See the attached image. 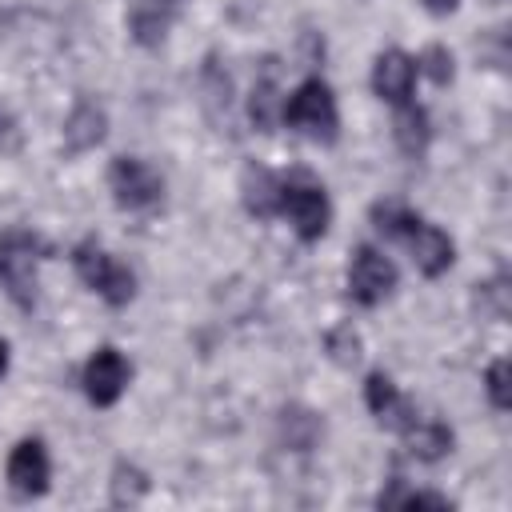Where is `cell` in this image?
Returning <instances> with one entry per match:
<instances>
[{"label":"cell","instance_id":"obj_1","mask_svg":"<svg viewBox=\"0 0 512 512\" xmlns=\"http://www.w3.org/2000/svg\"><path fill=\"white\" fill-rule=\"evenodd\" d=\"M280 120L288 128H296L300 136L316 140V144H332L336 128H340V112H336V96L324 80H304L284 104H280Z\"/></svg>","mask_w":512,"mask_h":512},{"label":"cell","instance_id":"obj_2","mask_svg":"<svg viewBox=\"0 0 512 512\" xmlns=\"http://www.w3.org/2000/svg\"><path fill=\"white\" fill-rule=\"evenodd\" d=\"M48 256V244L28 228H8L0 236V284L20 308L36 300V264Z\"/></svg>","mask_w":512,"mask_h":512},{"label":"cell","instance_id":"obj_3","mask_svg":"<svg viewBox=\"0 0 512 512\" xmlns=\"http://www.w3.org/2000/svg\"><path fill=\"white\" fill-rule=\"evenodd\" d=\"M276 212L288 216V224L296 228L300 240H320L328 232V220H332L328 192L316 180H308V176L280 180V204H276Z\"/></svg>","mask_w":512,"mask_h":512},{"label":"cell","instance_id":"obj_4","mask_svg":"<svg viewBox=\"0 0 512 512\" xmlns=\"http://www.w3.org/2000/svg\"><path fill=\"white\" fill-rule=\"evenodd\" d=\"M72 264H76V276L96 292V296H104L112 308H120V304H128L132 296H136V276L112 256V252H104L100 244H80L76 252H72Z\"/></svg>","mask_w":512,"mask_h":512},{"label":"cell","instance_id":"obj_5","mask_svg":"<svg viewBox=\"0 0 512 512\" xmlns=\"http://www.w3.org/2000/svg\"><path fill=\"white\" fill-rule=\"evenodd\" d=\"M108 188H112V200L128 212H140V208H152L164 192V180L156 176V168L148 160H136V156H116L112 168H108Z\"/></svg>","mask_w":512,"mask_h":512},{"label":"cell","instance_id":"obj_6","mask_svg":"<svg viewBox=\"0 0 512 512\" xmlns=\"http://www.w3.org/2000/svg\"><path fill=\"white\" fill-rule=\"evenodd\" d=\"M392 288H396V264L380 248H372V244L356 248L352 264H348V292H352V300L364 304V308H376V304H384L392 296Z\"/></svg>","mask_w":512,"mask_h":512},{"label":"cell","instance_id":"obj_7","mask_svg":"<svg viewBox=\"0 0 512 512\" xmlns=\"http://www.w3.org/2000/svg\"><path fill=\"white\" fill-rule=\"evenodd\" d=\"M128 376H132V368L116 348H96L92 360L84 364V392H88V400L96 408H108V404H116L124 396Z\"/></svg>","mask_w":512,"mask_h":512},{"label":"cell","instance_id":"obj_8","mask_svg":"<svg viewBox=\"0 0 512 512\" xmlns=\"http://www.w3.org/2000/svg\"><path fill=\"white\" fill-rule=\"evenodd\" d=\"M416 72H420V64L408 56V52H400V48H388V52H380L376 56V64H372V88H376V96L380 100H388V104H408L412 100V88H416Z\"/></svg>","mask_w":512,"mask_h":512},{"label":"cell","instance_id":"obj_9","mask_svg":"<svg viewBox=\"0 0 512 512\" xmlns=\"http://www.w3.org/2000/svg\"><path fill=\"white\" fill-rule=\"evenodd\" d=\"M400 240L408 244L412 260H416V268H420L424 276H440V272H448V268H452L456 248H452L448 232H440L436 224H428V220H420V216H416V224H412Z\"/></svg>","mask_w":512,"mask_h":512},{"label":"cell","instance_id":"obj_10","mask_svg":"<svg viewBox=\"0 0 512 512\" xmlns=\"http://www.w3.org/2000/svg\"><path fill=\"white\" fill-rule=\"evenodd\" d=\"M48 476H52V464H48L44 444L40 440H20L8 456V484L20 496H40V492H48Z\"/></svg>","mask_w":512,"mask_h":512},{"label":"cell","instance_id":"obj_11","mask_svg":"<svg viewBox=\"0 0 512 512\" xmlns=\"http://www.w3.org/2000/svg\"><path fill=\"white\" fill-rule=\"evenodd\" d=\"M364 400H368V412H372L384 428L404 432V428L416 420V408L400 396V388H396L392 376H384V372H372V376H368V384H364Z\"/></svg>","mask_w":512,"mask_h":512},{"label":"cell","instance_id":"obj_12","mask_svg":"<svg viewBox=\"0 0 512 512\" xmlns=\"http://www.w3.org/2000/svg\"><path fill=\"white\" fill-rule=\"evenodd\" d=\"M404 440H408V452L420 456V460H440L444 452H452V432H448L440 420L420 416V412H416V420L404 428Z\"/></svg>","mask_w":512,"mask_h":512},{"label":"cell","instance_id":"obj_13","mask_svg":"<svg viewBox=\"0 0 512 512\" xmlns=\"http://www.w3.org/2000/svg\"><path fill=\"white\" fill-rule=\"evenodd\" d=\"M240 192H244V208H248L252 216H276V204H280V176H272L268 168L252 164V168L244 172Z\"/></svg>","mask_w":512,"mask_h":512},{"label":"cell","instance_id":"obj_14","mask_svg":"<svg viewBox=\"0 0 512 512\" xmlns=\"http://www.w3.org/2000/svg\"><path fill=\"white\" fill-rule=\"evenodd\" d=\"M100 136H104V112H100L92 100H80L76 112H72L68 124H64L68 148H72V152H84V148L100 144Z\"/></svg>","mask_w":512,"mask_h":512},{"label":"cell","instance_id":"obj_15","mask_svg":"<svg viewBox=\"0 0 512 512\" xmlns=\"http://www.w3.org/2000/svg\"><path fill=\"white\" fill-rule=\"evenodd\" d=\"M392 128H396V144H400V152H408V156H420V152L428 148V140H432L428 116H424V108H416V104H400Z\"/></svg>","mask_w":512,"mask_h":512},{"label":"cell","instance_id":"obj_16","mask_svg":"<svg viewBox=\"0 0 512 512\" xmlns=\"http://www.w3.org/2000/svg\"><path fill=\"white\" fill-rule=\"evenodd\" d=\"M164 28H168V8L164 4L152 0V4H144V8L132 12V32H136L140 44H156L164 36Z\"/></svg>","mask_w":512,"mask_h":512},{"label":"cell","instance_id":"obj_17","mask_svg":"<svg viewBox=\"0 0 512 512\" xmlns=\"http://www.w3.org/2000/svg\"><path fill=\"white\" fill-rule=\"evenodd\" d=\"M148 488V480H144V472H136V468H128V464H120L116 468V480H112V500L116 504H132V500H140V492Z\"/></svg>","mask_w":512,"mask_h":512},{"label":"cell","instance_id":"obj_18","mask_svg":"<svg viewBox=\"0 0 512 512\" xmlns=\"http://www.w3.org/2000/svg\"><path fill=\"white\" fill-rule=\"evenodd\" d=\"M248 112H252V120H256L260 128H268V124L276 120L280 104H276V84H272V80L256 84V92H252V104H248Z\"/></svg>","mask_w":512,"mask_h":512},{"label":"cell","instance_id":"obj_19","mask_svg":"<svg viewBox=\"0 0 512 512\" xmlns=\"http://www.w3.org/2000/svg\"><path fill=\"white\" fill-rule=\"evenodd\" d=\"M328 348H332V356H336L340 364H356V360H360V336H356L348 324H340L336 332H328Z\"/></svg>","mask_w":512,"mask_h":512},{"label":"cell","instance_id":"obj_20","mask_svg":"<svg viewBox=\"0 0 512 512\" xmlns=\"http://www.w3.org/2000/svg\"><path fill=\"white\" fill-rule=\"evenodd\" d=\"M484 384H488V400L504 412V408L512 404V396H508V360H492V364H488Z\"/></svg>","mask_w":512,"mask_h":512},{"label":"cell","instance_id":"obj_21","mask_svg":"<svg viewBox=\"0 0 512 512\" xmlns=\"http://www.w3.org/2000/svg\"><path fill=\"white\" fill-rule=\"evenodd\" d=\"M420 64H424V72H428L436 84H448V80H452V56H448L440 44H432V48L424 52V60H420Z\"/></svg>","mask_w":512,"mask_h":512},{"label":"cell","instance_id":"obj_22","mask_svg":"<svg viewBox=\"0 0 512 512\" xmlns=\"http://www.w3.org/2000/svg\"><path fill=\"white\" fill-rule=\"evenodd\" d=\"M20 148V128H16V120L0 108V152H16Z\"/></svg>","mask_w":512,"mask_h":512},{"label":"cell","instance_id":"obj_23","mask_svg":"<svg viewBox=\"0 0 512 512\" xmlns=\"http://www.w3.org/2000/svg\"><path fill=\"white\" fill-rule=\"evenodd\" d=\"M456 4H460V0H424V8H428V12H436V16H444V12H452Z\"/></svg>","mask_w":512,"mask_h":512},{"label":"cell","instance_id":"obj_24","mask_svg":"<svg viewBox=\"0 0 512 512\" xmlns=\"http://www.w3.org/2000/svg\"><path fill=\"white\" fill-rule=\"evenodd\" d=\"M4 372H8V344L0 340V376H4Z\"/></svg>","mask_w":512,"mask_h":512},{"label":"cell","instance_id":"obj_25","mask_svg":"<svg viewBox=\"0 0 512 512\" xmlns=\"http://www.w3.org/2000/svg\"><path fill=\"white\" fill-rule=\"evenodd\" d=\"M156 4H164V8H168V12H172V8H176V4H180V0H156Z\"/></svg>","mask_w":512,"mask_h":512}]
</instances>
